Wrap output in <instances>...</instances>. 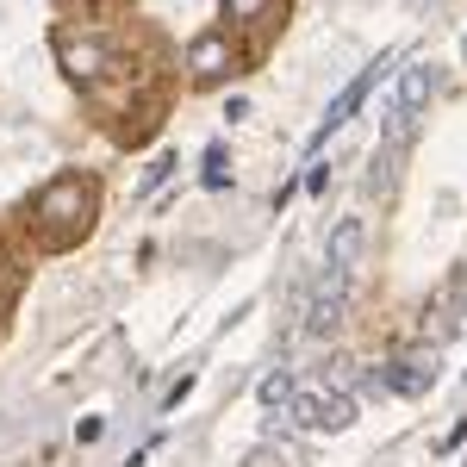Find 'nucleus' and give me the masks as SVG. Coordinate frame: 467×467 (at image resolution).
<instances>
[{"label":"nucleus","mask_w":467,"mask_h":467,"mask_svg":"<svg viewBox=\"0 0 467 467\" xmlns=\"http://www.w3.org/2000/svg\"><path fill=\"white\" fill-rule=\"evenodd\" d=\"M361 250H368V224L361 218H337V231H330V268H343V275H356V262H361Z\"/></svg>","instance_id":"39448f33"},{"label":"nucleus","mask_w":467,"mask_h":467,"mask_svg":"<svg viewBox=\"0 0 467 467\" xmlns=\"http://www.w3.org/2000/svg\"><path fill=\"white\" fill-rule=\"evenodd\" d=\"M387 69H393V57H380V63H368V69H361L356 81H349V88L337 94V107L324 112V125H318V144H324V138H330V131H343V125L356 119V107H361V100H368V94H374V88H380V75H387Z\"/></svg>","instance_id":"7ed1b4c3"},{"label":"nucleus","mask_w":467,"mask_h":467,"mask_svg":"<svg viewBox=\"0 0 467 467\" xmlns=\"http://www.w3.org/2000/svg\"><path fill=\"white\" fill-rule=\"evenodd\" d=\"M462 318H467V268L455 275V281H449V293H442V318L431 324V337H449V330H455Z\"/></svg>","instance_id":"0eeeda50"},{"label":"nucleus","mask_w":467,"mask_h":467,"mask_svg":"<svg viewBox=\"0 0 467 467\" xmlns=\"http://www.w3.org/2000/svg\"><path fill=\"white\" fill-rule=\"evenodd\" d=\"M380 387L399 399H418V393H431V368H418V361H387L380 368Z\"/></svg>","instance_id":"423d86ee"},{"label":"nucleus","mask_w":467,"mask_h":467,"mask_svg":"<svg viewBox=\"0 0 467 467\" xmlns=\"http://www.w3.org/2000/svg\"><path fill=\"white\" fill-rule=\"evenodd\" d=\"M218 69H224V44L218 37H200L193 44V81H213Z\"/></svg>","instance_id":"6e6552de"},{"label":"nucleus","mask_w":467,"mask_h":467,"mask_svg":"<svg viewBox=\"0 0 467 467\" xmlns=\"http://www.w3.org/2000/svg\"><path fill=\"white\" fill-rule=\"evenodd\" d=\"M462 50H467V37H462Z\"/></svg>","instance_id":"9d476101"},{"label":"nucleus","mask_w":467,"mask_h":467,"mask_svg":"<svg viewBox=\"0 0 467 467\" xmlns=\"http://www.w3.org/2000/svg\"><path fill=\"white\" fill-rule=\"evenodd\" d=\"M343 299H349V275L324 262L318 287H312V312H306V337H312V343H324V337L343 324Z\"/></svg>","instance_id":"f03ea898"},{"label":"nucleus","mask_w":467,"mask_h":467,"mask_svg":"<svg viewBox=\"0 0 467 467\" xmlns=\"http://www.w3.org/2000/svg\"><path fill=\"white\" fill-rule=\"evenodd\" d=\"M431 94H436V69L411 63L405 81H399V94H393V107H387V150H399L411 138V125H418V112L431 107Z\"/></svg>","instance_id":"f257e3e1"},{"label":"nucleus","mask_w":467,"mask_h":467,"mask_svg":"<svg viewBox=\"0 0 467 467\" xmlns=\"http://www.w3.org/2000/svg\"><path fill=\"white\" fill-rule=\"evenodd\" d=\"M293 393H299V387H293V374H287V368H281V374H268V380H262V405H287Z\"/></svg>","instance_id":"1a4fd4ad"},{"label":"nucleus","mask_w":467,"mask_h":467,"mask_svg":"<svg viewBox=\"0 0 467 467\" xmlns=\"http://www.w3.org/2000/svg\"><path fill=\"white\" fill-rule=\"evenodd\" d=\"M287 405H293V418H299L306 431H343V424L356 418V405L343 393H293Z\"/></svg>","instance_id":"20e7f679"}]
</instances>
